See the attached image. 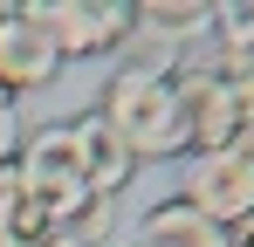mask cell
<instances>
[{"mask_svg": "<svg viewBox=\"0 0 254 247\" xmlns=\"http://www.w3.org/2000/svg\"><path fill=\"white\" fill-rule=\"evenodd\" d=\"M48 35L62 48V62H89V55H117L130 41V0H42Z\"/></svg>", "mask_w": 254, "mask_h": 247, "instance_id": "cell-6", "label": "cell"}, {"mask_svg": "<svg viewBox=\"0 0 254 247\" xmlns=\"http://www.w3.org/2000/svg\"><path fill=\"white\" fill-rule=\"evenodd\" d=\"M14 151H21V117H14V96L0 89V165L14 158Z\"/></svg>", "mask_w": 254, "mask_h": 247, "instance_id": "cell-12", "label": "cell"}, {"mask_svg": "<svg viewBox=\"0 0 254 247\" xmlns=\"http://www.w3.org/2000/svg\"><path fill=\"white\" fill-rule=\"evenodd\" d=\"M137 247H227V234L206 213H192L186 199H158L137 220Z\"/></svg>", "mask_w": 254, "mask_h": 247, "instance_id": "cell-10", "label": "cell"}, {"mask_svg": "<svg viewBox=\"0 0 254 247\" xmlns=\"http://www.w3.org/2000/svg\"><path fill=\"white\" fill-rule=\"evenodd\" d=\"M130 35L144 41V48L186 55V41L213 35V7L206 0H130Z\"/></svg>", "mask_w": 254, "mask_h": 247, "instance_id": "cell-8", "label": "cell"}, {"mask_svg": "<svg viewBox=\"0 0 254 247\" xmlns=\"http://www.w3.org/2000/svg\"><path fill=\"white\" fill-rule=\"evenodd\" d=\"M172 110H179V158H206L254 137V110L234 96V82L213 62H179L172 69Z\"/></svg>", "mask_w": 254, "mask_h": 247, "instance_id": "cell-3", "label": "cell"}, {"mask_svg": "<svg viewBox=\"0 0 254 247\" xmlns=\"http://www.w3.org/2000/svg\"><path fill=\"white\" fill-rule=\"evenodd\" d=\"M42 247H89V241H83V234H48Z\"/></svg>", "mask_w": 254, "mask_h": 247, "instance_id": "cell-13", "label": "cell"}, {"mask_svg": "<svg viewBox=\"0 0 254 247\" xmlns=\"http://www.w3.org/2000/svg\"><path fill=\"white\" fill-rule=\"evenodd\" d=\"M69 130H76V151H83V185H89V199H103V206H110V199L130 185V179H137V158L124 151V137H117L110 124L96 117V110H83Z\"/></svg>", "mask_w": 254, "mask_h": 247, "instance_id": "cell-7", "label": "cell"}, {"mask_svg": "<svg viewBox=\"0 0 254 247\" xmlns=\"http://www.w3.org/2000/svg\"><path fill=\"white\" fill-rule=\"evenodd\" d=\"M130 247H137V241H130Z\"/></svg>", "mask_w": 254, "mask_h": 247, "instance_id": "cell-14", "label": "cell"}, {"mask_svg": "<svg viewBox=\"0 0 254 247\" xmlns=\"http://www.w3.org/2000/svg\"><path fill=\"white\" fill-rule=\"evenodd\" d=\"M55 76H62V48L48 35L42 0L0 7V89L21 96V89H48Z\"/></svg>", "mask_w": 254, "mask_h": 247, "instance_id": "cell-5", "label": "cell"}, {"mask_svg": "<svg viewBox=\"0 0 254 247\" xmlns=\"http://www.w3.org/2000/svg\"><path fill=\"white\" fill-rule=\"evenodd\" d=\"M96 117L110 124L117 137H124V151H130L137 165H144V158H179V110H172V76H158V69H144V62H124V69H110Z\"/></svg>", "mask_w": 254, "mask_h": 247, "instance_id": "cell-2", "label": "cell"}, {"mask_svg": "<svg viewBox=\"0 0 254 247\" xmlns=\"http://www.w3.org/2000/svg\"><path fill=\"white\" fill-rule=\"evenodd\" d=\"M14 172H21V192L42 213L48 234H76L89 213L103 206V199H89V185H83V151H76V130L69 124L28 130L21 151H14Z\"/></svg>", "mask_w": 254, "mask_h": 247, "instance_id": "cell-1", "label": "cell"}, {"mask_svg": "<svg viewBox=\"0 0 254 247\" xmlns=\"http://www.w3.org/2000/svg\"><path fill=\"white\" fill-rule=\"evenodd\" d=\"M48 227L42 213L28 206V192H21V172H14V158L0 165V247H42Z\"/></svg>", "mask_w": 254, "mask_h": 247, "instance_id": "cell-11", "label": "cell"}, {"mask_svg": "<svg viewBox=\"0 0 254 247\" xmlns=\"http://www.w3.org/2000/svg\"><path fill=\"white\" fill-rule=\"evenodd\" d=\"M213 69L234 82V96L254 110V0L213 7Z\"/></svg>", "mask_w": 254, "mask_h": 247, "instance_id": "cell-9", "label": "cell"}, {"mask_svg": "<svg viewBox=\"0 0 254 247\" xmlns=\"http://www.w3.org/2000/svg\"><path fill=\"white\" fill-rule=\"evenodd\" d=\"M248 144H254V137H248Z\"/></svg>", "mask_w": 254, "mask_h": 247, "instance_id": "cell-15", "label": "cell"}, {"mask_svg": "<svg viewBox=\"0 0 254 247\" xmlns=\"http://www.w3.org/2000/svg\"><path fill=\"white\" fill-rule=\"evenodd\" d=\"M179 199L192 213H206L220 234H234L254 213V144H227V151H206V158H186V185Z\"/></svg>", "mask_w": 254, "mask_h": 247, "instance_id": "cell-4", "label": "cell"}]
</instances>
